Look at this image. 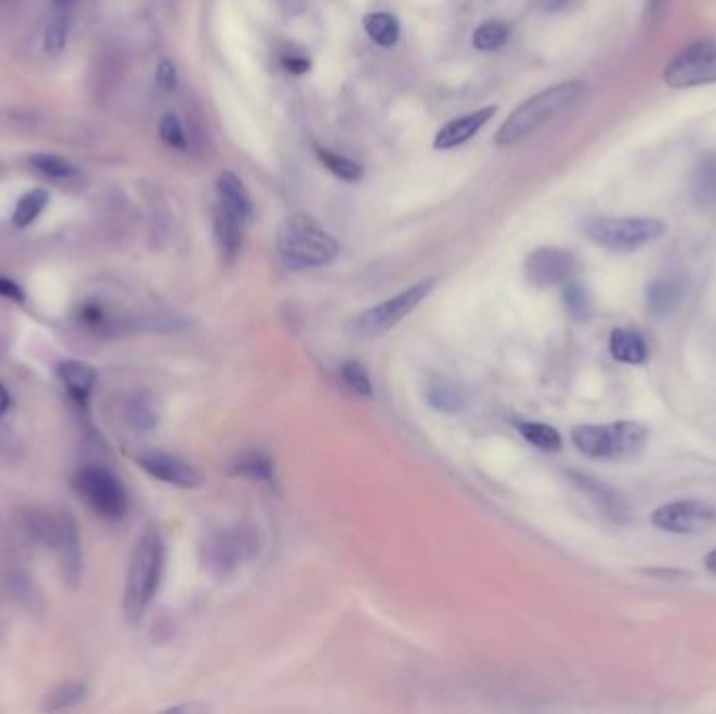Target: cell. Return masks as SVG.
Returning a JSON list of instances; mask_svg holds the SVG:
<instances>
[{
  "label": "cell",
  "instance_id": "1",
  "mask_svg": "<svg viewBox=\"0 0 716 714\" xmlns=\"http://www.w3.org/2000/svg\"><path fill=\"white\" fill-rule=\"evenodd\" d=\"M587 95V86L583 82H562L545 91L536 93L524 101L497 130L495 143L499 147H513L530 139L553 118L566 114L574 105L583 101Z\"/></svg>",
  "mask_w": 716,
  "mask_h": 714
},
{
  "label": "cell",
  "instance_id": "2",
  "mask_svg": "<svg viewBox=\"0 0 716 714\" xmlns=\"http://www.w3.org/2000/svg\"><path fill=\"white\" fill-rule=\"evenodd\" d=\"M277 250L287 269L308 271L331 264L340 254V243L308 214L287 216L277 231Z\"/></svg>",
  "mask_w": 716,
  "mask_h": 714
},
{
  "label": "cell",
  "instance_id": "3",
  "mask_svg": "<svg viewBox=\"0 0 716 714\" xmlns=\"http://www.w3.org/2000/svg\"><path fill=\"white\" fill-rule=\"evenodd\" d=\"M166 562L164 541L158 530H145L130 555L124 587V612L130 622L143 620L160 589Z\"/></svg>",
  "mask_w": 716,
  "mask_h": 714
},
{
  "label": "cell",
  "instance_id": "4",
  "mask_svg": "<svg viewBox=\"0 0 716 714\" xmlns=\"http://www.w3.org/2000/svg\"><path fill=\"white\" fill-rule=\"evenodd\" d=\"M650 430L639 421L595 423V426H576L572 442L576 449L593 459H631L643 453Z\"/></svg>",
  "mask_w": 716,
  "mask_h": 714
},
{
  "label": "cell",
  "instance_id": "5",
  "mask_svg": "<svg viewBox=\"0 0 716 714\" xmlns=\"http://www.w3.org/2000/svg\"><path fill=\"white\" fill-rule=\"evenodd\" d=\"M436 285V279H423L419 283H413L411 287L402 289L396 296L379 302L358 315L350 321V333L356 338H379L394 329L402 319H407L411 312L430 296V292Z\"/></svg>",
  "mask_w": 716,
  "mask_h": 714
},
{
  "label": "cell",
  "instance_id": "6",
  "mask_svg": "<svg viewBox=\"0 0 716 714\" xmlns=\"http://www.w3.org/2000/svg\"><path fill=\"white\" fill-rule=\"evenodd\" d=\"M585 235L612 252H635L645 243L664 235L666 225L658 218H589Z\"/></svg>",
  "mask_w": 716,
  "mask_h": 714
},
{
  "label": "cell",
  "instance_id": "7",
  "mask_svg": "<svg viewBox=\"0 0 716 714\" xmlns=\"http://www.w3.org/2000/svg\"><path fill=\"white\" fill-rule=\"evenodd\" d=\"M72 486L76 495L91 507L99 518L118 522L128 511V497L120 480L107 472L105 467L86 465L72 478Z\"/></svg>",
  "mask_w": 716,
  "mask_h": 714
},
{
  "label": "cell",
  "instance_id": "8",
  "mask_svg": "<svg viewBox=\"0 0 716 714\" xmlns=\"http://www.w3.org/2000/svg\"><path fill=\"white\" fill-rule=\"evenodd\" d=\"M260 553V537L254 528H231L212 534L204 545V562L216 574H229L239 564Z\"/></svg>",
  "mask_w": 716,
  "mask_h": 714
},
{
  "label": "cell",
  "instance_id": "9",
  "mask_svg": "<svg viewBox=\"0 0 716 714\" xmlns=\"http://www.w3.org/2000/svg\"><path fill=\"white\" fill-rule=\"evenodd\" d=\"M664 82L670 88H691L716 82V42L689 44L666 65Z\"/></svg>",
  "mask_w": 716,
  "mask_h": 714
},
{
  "label": "cell",
  "instance_id": "10",
  "mask_svg": "<svg viewBox=\"0 0 716 714\" xmlns=\"http://www.w3.org/2000/svg\"><path fill=\"white\" fill-rule=\"evenodd\" d=\"M652 524L673 534H700L716 524V509L702 501H675L652 513Z\"/></svg>",
  "mask_w": 716,
  "mask_h": 714
},
{
  "label": "cell",
  "instance_id": "11",
  "mask_svg": "<svg viewBox=\"0 0 716 714\" xmlns=\"http://www.w3.org/2000/svg\"><path fill=\"white\" fill-rule=\"evenodd\" d=\"M524 271L536 287L562 285L574 275L576 258L562 248H539L526 258Z\"/></svg>",
  "mask_w": 716,
  "mask_h": 714
},
{
  "label": "cell",
  "instance_id": "12",
  "mask_svg": "<svg viewBox=\"0 0 716 714\" xmlns=\"http://www.w3.org/2000/svg\"><path fill=\"white\" fill-rule=\"evenodd\" d=\"M137 463L155 480L178 486V488H199L204 484V474L197 467L181 457L162 453V451H145L137 455Z\"/></svg>",
  "mask_w": 716,
  "mask_h": 714
},
{
  "label": "cell",
  "instance_id": "13",
  "mask_svg": "<svg viewBox=\"0 0 716 714\" xmlns=\"http://www.w3.org/2000/svg\"><path fill=\"white\" fill-rule=\"evenodd\" d=\"M53 549L59 553L65 583L76 587L82 578V543L78 524L67 511L57 520V539Z\"/></svg>",
  "mask_w": 716,
  "mask_h": 714
},
{
  "label": "cell",
  "instance_id": "14",
  "mask_svg": "<svg viewBox=\"0 0 716 714\" xmlns=\"http://www.w3.org/2000/svg\"><path fill=\"white\" fill-rule=\"evenodd\" d=\"M495 114H497V107H484V109L472 111V114L455 118L449 124H444L434 139V149L449 151V149H455V147L467 143L474 135H478V132L488 124V120H492V116Z\"/></svg>",
  "mask_w": 716,
  "mask_h": 714
},
{
  "label": "cell",
  "instance_id": "15",
  "mask_svg": "<svg viewBox=\"0 0 716 714\" xmlns=\"http://www.w3.org/2000/svg\"><path fill=\"white\" fill-rule=\"evenodd\" d=\"M243 220H239L231 210H227L222 204H216L214 208V235L216 245L220 250V256L225 262H235L241 254L243 245V233H241Z\"/></svg>",
  "mask_w": 716,
  "mask_h": 714
},
{
  "label": "cell",
  "instance_id": "16",
  "mask_svg": "<svg viewBox=\"0 0 716 714\" xmlns=\"http://www.w3.org/2000/svg\"><path fill=\"white\" fill-rule=\"evenodd\" d=\"M572 478L595 501L599 511H603V516L612 518L614 522L629 520V516H631L629 505H626V501L616 493V490H612L606 484H599L597 480L583 476V474H572Z\"/></svg>",
  "mask_w": 716,
  "mask_h": 714
},
{
  "label": "cell",
  "instance_id": "17",
  "mask_svg": "<svg viewBox=\"0 0 716 714\" xmlns=\"http://www.w3.org/2000/svg\"><path fill=\"white\" fill-rule=\"evenodd\" d=\"M216 191H218V204L231 210L239 220L248 222L254 216L252 197H250L248 189L243 187L241 178L237 174H233L229 170L222 172L216 181Z\"/></svg>",
  "mask_w": 716,
  "mask_h": 714
},
{
  "label": "cell",
  "instance_id": "18",
  "mask_svg": "<svg viewBox=\"0 0 716 714\" xmlns=\"http://www.w3.org/2000/svg\"><path fill=\"white\" fill-rule=\"evenodd\" d=\"M57 373L67 394H70L78 405L86 407L88 398H91L95 388V379H97L95 369L82 361H63Z\"/></svg>",
  "mask_w": 716,
  "mask_h": 714
},
{
  "label": "cell",
  "instance_id": "19",
  "mask_svg": "<svg viewBox=\"0 0 716 714\" xmlns=\"http://www.w3.org/2000/svg\"><path fill=\"white\" fill-rule=\"evenodd\" d=\"M610 352L624 365H643L650 356L643 333L631 327H616L610 336Z\"/></svg>",
  "mask_w": 716,
  "mask_h": 714
},
{
  "label": "cell",
  "instance_id": "20",
  "mask_svg": "<svg viewBox=\"0 0 716 714\" xmlns=\"http://www.w3.org/2000/svg\"><path fill=\"white\" fill-rule=\"evenodd\" d=\"M687 285L679 277H664L656 279L647 287V306L656 315H670V312L677 310L681 302L685 300Z\"/></svg>",
  "mask_w": 716,
  "mask_h": 714
},
{
  "label": "cell",
  "instance_id": "21",
  "mask_svg": "<svg viewBox=\"0 0 716 714\" xmlns=\"http://www.w3.org/2000/svg\"><path fill=\"white\" fill-rule=\"evenodd\" d=\"M425 400H428V405L434 411L446 413V415L461 413L467 403L463 390L444 377L430 379L428 386H425Z\"/></svg>",
  "mask_w": 716,
  "mask_h": 714
},
{
  "label": "cell",
  "instance_id": "22",
  "mask_svg": "<svg viewBox=\"0 0 716 714\" xmlns=\"http://www.w3.org/2000/svg\"><path fill=\"white\" fill-rule=\"evenodd\" d=\"M231 474L273 484L275 482V463L262 451H248V453H241L233 461Z\"/></svg>",
  "mask_w": 716,
  "mask_h": 714
},
{
  "label": "cell",
  "instance_id": "23",
  "mask_svg": "<svg viewBox=\"0 0 716 714\" xmlns=\"http://www.w3.org/2000/svg\"><path fill=\"white\" fill-rule=\"evenodd\" d=\"M365 32L369 34V38L379 44V47L390 49L398 42L400 38V26L398 19L392 13L386 11H377V13H369L363 19Z\"/></svg>",
  "mask_w": 716,
  "mask_h": 714
},
{
  "label": "cell",
  "instance_id": "24",
  "mask_svg": "<svg viewBox=\"0 0 716 714\" xmlns=\"http://www.w3.org/2000/svg\"><path fill=\"white\" fill-rule=\"evenodd\" d=\"M315 153H317L319 162H321L333 176H338L340 181L358 183V181H361V178H363V166L358 164V162L348 160V158H344V155H338V153H333V151H329V149H325V147H319V145H315Z\"/></svg>",
  "mask_w": 716,
  "mask_h": 714
},
{
  "label": "cell",
  "instance_id": "25",
  "mask_svg": "<svg viewBox=\"0 0 716 714\" xmlns=\"http://www.w3.org/2000/svg\"><path fill=\"white\" fill-rule=\"evenodd\" d=\"M518 430L532 446H536V449L553 451V453L562 449V436H559V432L553 426H549V423L522 421L518 423Z\"/></svg>",
  "mask_w": 716,
  "mask_h": 714
},
{
  "label": "cell",
  "instance_id": "26",
  "mask_svg": "<svg viewBox=\"0 0 716 714\" xmlns=\"http://www.w3.org/2000/svg\"><path fill=\"white\" fill-rule=\"evenodd\" d=\"M70 26H72L70 13L65 9L55 11L53 17L49 19L47 30H44V51L49 55L63 53V49L67 47V40H70Z\"/></svg>",
  "mask_w": 716,
  "mask_h": 714
},
{
  "label": "cell",
  "instance_id": "27",
  "mask_svg": "<svg viewBox=\"0 0 716 714\" xmlns=\"http://www.w3.org/2000/svg\"><path fill=\"white\" fill-rule=\"evenodd\" d=\"M49 204V193L44 189H34L19 199V204L13 212V225L19 229L30 227L32 222L42 214V210Z\"/></svg>",
  "mask_w": 716,
  "mask_h": 714
},
{
  "label": "cell",
  "instance_id": "28",
  "mask_svg": "<svg viewBox=\"0 0 716 714\" xmlns=\"http://www.w3.org/2000/svg\"><path fill=\"white\" fill-rule=\"evenodd\" d=\"M693 195L706 208L716 210V158L706 160L693 176Z\"/></svg>",
  "mask_w": 716,
  "mask_h": 714
},
{
  "label": "cell",
  "instance_id": "29",
  "mask_svg": "<svg viewBox=\"0 0 716 714\" xmlns=\"http://www.w3.org/2000/svg\"><path fill=\"white\" fill-rule=\"evenodd\" d=\"M507 38H509V26L505 24V21L492 19V21H486V24H482L474 32V47L484 53L497 51L507 42Z\"/></svg>",
  "mask_w": 716,
  "mask_h": 714
},
{
  "label": "cell",
  "instance_id": "30",
  "mask_svg": "<svg viewBox=\"0 0 716 714\" xmlns=\"http://www.w3.org/2000/svg\"><path fill=\"white\" fill-rule=\"evenodd\" d=\"M84 698H86V685L82 681H72V683L59 685L53 694H49L47 700H44L42 708L57 712V710H65V708H72V706L80 704Z\"/></svg>",
  "mask_w": 716,
  "mask_h": 714
},
{
  "label": "cell",
  "instance_id": "31",
  "mask_svg": "<svg viewBox=\"0 0 716 714\" xmlns=\"http://www.w3.org/2000/svg\"><path fill=\"white\" fill-rule=\"evenodd\" d=\"M126 415H128V421L132 423V426L137 430H143V432L151 430L155 423H158V411H155L149 396L132 398L126 407Z\"/></svg>",
  "mask_w": 716,
  "mask_h": 714
},
{
  "label": "cell",
  "instance_id": "32",
  "mask_svg": "<svg viewBox=\"0 0 716 714\" xmlns=\"http://www.w3.org/2000/svg\"><path fill=\"white\" fill-rule=\"evenodd\" d=\"M340 375H342V382L358 396L363 398H371L373 396V384H371V377L367 373V369L356 363V361H346L340 369Z\"/></svg>",
  "mask_w": 716,
  "mask_h": 714
},
{
  "label": "cell",
  "instance_id": "33",
  "mask_svg": "<svg viewBox=\"0 0 716 714\" xmlns=\"http://www.w3.org/2000/svg\"><path fill=\"white\" fill-rule=\"evenodd\" d=\"M564 302H566V308L570 315L578 321H585L591 317V310H593V304H591V296L587 289L583 285L578 283H570L566 289H564Z\"/></svg>",
  "mask_w": 716,
  "mask_h": 714
},
{
  "label": "cell",
  "instance_id": "34",
  "mask_svg": "<svg viewBox=\"0 0 716 714\" xmlns=\"http://www.w3.org/2000/svg\"><path fill=\"white\" fill-rule=\"evenodd\" d=\"M32 166L47 174L51 178H72L76 176V166L72 162H67L63 158H59V155H51V153H40V155H34L32 158Z\"/></svg>",
  "mask_w": 716,
  "mask_h": 714
},
{
  "label": "cell",
  "instance_id": "35",
  "mask_svg": "<svg viewBox=\"0 0 716 714\" xmlns=\"http://www.w3.org/2000/svg\"><path fill=\"white\" fill-rule=\"evenodd\" d=\"M160 137L162 141L172 147V149H178V151H185L187 149V135H185V128L181 124V120H178L174 114H166L160 122Z\"/></svg>",
  "mask_w": 716,
  "mask_h": 714
},
{
  "label": "cell",
  "instance_id": "36",
  "mask_svg": "<svg viewBox=\"0 0 716 714\" xmlns=\"http://www.w3.org/2000/svg\"><path fill=\"white\" fill-rule=\"evenodd\" d=\"M155 82H158V86L162 88V91H174L178 76H176V68H174L172 61H168V59L160 61L158 72H155Z\"/></svg>",
  "mask_w": 716,
  "mask_h": 714
},
{
  "label": "cell",
  "instance_id": "37",
  "mask_svg": "<svg viewBox=\"0 0 716 714\" xmlns=\"http://www.w3.org/2000/svg\"><path fill=\"white\" fill-rule=\"evenodd\" d=\"M281 63H283V68H285L289 74H306V72L310 70V59L304 57V55H292V53H287V55H283Z\"/></svg>",
  "mask_w": 716,
  "mask_h": 714
},
{
  "label": "cell",
  "instance_id": "38",
  "mask_svg": "<svg viewBox=\"0 0 716 714\" xmlns=\"http://www.w3.org/2000/svg\"><path fill=\"white\" fill-rule=\"evenodd\" d=\"M0 298L11 300V302H24L26 294L15 281H11L7 277H0Z\"/></svg>",
  "mask_w": 716,
  "mask_h": 714
},
{
  "label": "cell",
  "instance_id": "39",
  "mask_svg": "<svg viewBox=\"0 0 716 714\" xmlns=\"http://www.w3.org/2000/svg\"><path fill=\"white\" fill-rule=\"evenodd\" d=\"M9 407H11V394L3 384H0V417L9 411Z\"/></svg>",
  "mask_w": 716,
  "mask_h": 714
},
{
  "label": "cell",
  "instance_id": "40",
  "mask_svg": "<svg viewBox=\"0 0 716 714\" xmlns=\"http://www.w3.org/2000/svg\"><path fill=\"white\" fill-rule=\"evenodd\" d=\"M570 3H572V0H545V9L547 11H562Z\"/></svg>",
  "mask_w": 716,
  "mask_h": 714
},
{
  "label": "cell",
  "instance_id": "41",
  "mask_svg": "<svg viewBox=\"0 0 716 714\" xmlns=\"http://www.w3.org/2000/svg\"><path fill=\"white\" fill-rule=\"evenodd\" d=\"M704 564H706V570H708L712 576H716V549H714V551H710V553L706 555Z\"/></svg>",
  "mask_w": 716,
  "mask_h": 714
},
{
  "label": "cell",
  "instance_id": "42",
  "mask_svg": "<svg viewBox=\"0 0 716 714\" xmlns=\"http://www.w3.org/2000/svg\"><path fill=\"white\" fill-rule=\"evenodd\" d=\"M55 3L57 5H67V3H72V0H55Z\"/></svg>",
  "mask_w": 716,
  "mask_h": 714
},
{
  "label": "cell",
  "instance_id": "43",
  "mask_svg": "<svg viewBox=\"0 0 716 714\" xmlns=\"http://www.w3.org/2000/svg\"><path fill=\"white\" fill-rule=\"evenodd\" d=\"M5 3H9V0H0V5H5Z\"/></svg>",
  "mask_w": 716,
  "mask_h": 714
}]
</instances>
